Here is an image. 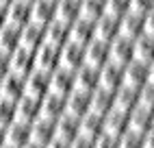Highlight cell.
Masks as SVG:
<instances>
[{"label":"cell","instance_id":"24","mask_svg":"<svg viewBox=\"0 0 154 148\" xmlns=\"http://www.w3.org/2000/svg\"><path fill=\"white\" fill-rule=\"evenodd\" d=\"M113 109V92L96 87L89 94V111H94L98 115H104Z\"/></svg>","mask_w":154,"mask_h":148},{"label":"cell","instance_id":"30","mask_svg":"<svg viewBox=\"0 0 154 148\" xmlns=\"http://www.w3.org/2000/svg\"><path fill=\"white\" fill-rule=\"evenodd\" d=\"M30 2L26 0H13L11 5H9V22L24 28L28 22H30Z\"/></svg>","mask_w":154,"mask_h":148},{"label":"cell","instance_id":"11","mask_svg":"<svg viewBox=\"0 0 154 148\" xmlns=\"http://www.w3.org/2000/svg\"><path fill=\"white\" fill-rule=\"evenodd\" d=\"M48 92H50V72L35 68L30 74H26V94L44 98Z\"/></svg>","mask_w":154,"mask_h":148},{"label":"cell","instance_id":"27","mask_svg":"<svg viewBox=\"0 0 154 148\" xmlns=\"http://www.w3.org/2000/svg\"><path fill=\"white\" fill-rule=\"evenodd\" d=\"M115 37H117V20H111L106 15H102L94 22V39L111 44Z\"/></svg>","mask_w":154,"mask_h":148},{"label":"cell","instance_id":"23","mask_svg":"<svg viewBox=\"0 0 154 148\" xmlns=\"http://www.w3.org/2000/svg\"><path fill=\"white\" fill-rule=\"evenodd\" d=\"M141 35V18L139 15H132V13H126L117 20V37L122 39H137Z\"/></svg>","mask_w":154,"mask_h":148},{"label":"cell","instance_id":"8","mask_svg":"<svg viewBox=\"0 0 154 148\" xmlns=\"http://www.w3.org/2000/svg\"><path fill=\"white\" fill-rule=\"evenodd\" d=\"M126 133V115L119 113V111H109L102 115V133L100 135H106L111 140H119L122 135Z\"/></svg>","mask_w":154,"mask_h":148},{"label":"cell","instance_id":"49","mask_svg":"<svg viewBox=\"0 0 154 148\" xmlns=\"http://www.w3.org/2000/svg\"><path fill=\"white\" fill-rule=\"evenodd\" d=\"M0 2H2V5H7V7H9V5H11V2H13V0H0Z\"/></svg>","mask_w":154,"mask_h":148},{"label":"cell","instance_id":"17","mask_svg":"<svg viewBox=\"0 0 154 148\" xmlns=\"http://www.w3.org/2000/svg\"><path fill=\"white\" fill-rule=\"evenodd\" d=\"M37 50H30L26 46H20L15 52H13V72H20V74H30L35 68H37V57H35Z\"/></svg>","mask_w":154,"mask_h":148},{"label":"cell","instance_id":"12","mask_svg":"<svg viewBox=\"0 0 154 148\" xmlns=\"http://www.w3.org/2000/svg\"><path fill=\"white\" fill-rule=\"evenodd\" d=\"M52 20H57V2L54 0H35L30 7V22L48 26Z\"/></svg>","mask_w":154,"mask_h":148},{"label":"cell","instance_id":"26","mask_svg":"<svg viewBox=\"0 0 154 148\" xmlns=\"http://www.w3.org/2000/svg\"><path fill=\"white\" fill-rule=\"evenodd\" d=\"M20 46H22V28L11 24V22L5 24L2 28H0V48L13 55Z\"/></svg>","mask_w":154,"mask_h":148},{"label":"cell","instance_id":"20","mask_svg":"<svg viewBox=\"0 0 154 148\" xmlns=\"http://www.w3.org/2000/svg\"><path fill=\"white\" fill-rule=\"evenodd\" d=\"M42 115L50 120H59L61 115H65V96H59V94H46L42 98Z\"/></svg>","mask_w":154,"mask_h":148},{"label":"cell","instance_id":"47","mask_svg":"<svg viewBox=\"0 0 154 148\" xmlns=\"http://www.w3.org/2000/svg\"><path fill=\"white\" fill-rule=\"evenodd\" d=\"M24 148H46V146H44V144H37V142H28Z\"/></svg>","mask_w":154,"mask_h":148},{"label":"cell","instance_id":"4","mask_svg":"<svg viewBox=\"0 0 154 148\" xmlns=\"http://www.w3.org/2000/svg\"><path fill=\"white\" fill-rule=\"evenodd\" d=\"M143 85H146V66L135 63V61L126 63L122 68V87H128L132 92H137Z\"/></svg>","mask_w":154,"mask_h":148},{"label":"cell","instance_id":"45","mask_svg":"<svg viewBox=\"0 0 154 148\" xmlns=\"http://www.w3.org/2000/svg\"><path fill=\"white\" fill-rule=\"evenodd\" d=\"M46 148H69V144L67 142H61V140H54V142H50Z\"/></svg>","mask_w":154,"mask_h":148},{"label":"cell","instance_id":"50","mask_svg":"<svg viewBox=\"0 0 154 148\" xmlns=\"http://www.w3.org/2000/svg\"><path fill=\"white\" fill-rule=\"evenodd\" d=\"M0 98H2V79H0Z\"/></svg>","mask_w":154,"mask_h":148},{"label":"cell","instance_id":"53","mask_svg":"<svg viewBox=\"0 0 154 148\" xmlns=\"http://www.w3.org/2000/svg\"><path fill=\"white\" fill-rule=\"evenodd\" d=\"M26 2H30V5H33V2H35V0H26Z\"/></svg>","mask_w":154,"mask_h":148},{"label":"cell","instance_id":"7","mask_svg":"<svg viewBox=\"0 0 154 148\" xmlns=\"http://www.w3.org/2000/svg\"><path fill=\"white\" fill-rule=\"evenodd\" d=\"M83 66H85V46H78L74 41H67V44L61 48V68L76 72Z\"/></svg>","mask_w":154,"mask_h":148},{"label":"cell","instance_id":"34","mask_svg":"<svg viewBox=\"0 0 154 148\" xmlns=\"http://www.w3.org/2000/svg\"><path fill=\"white\" fill-rule=\"evenodd\" d=\"M126 13H128V0H104V5H102V15L111 20H119Z\"/></svg>","mask_w":154,"mask_h":148},{"label":"cell","instance_id":"21","mask_svg":"<svg viewBox=\"0 0 154 148\" xmlns=\"http://www.w3.org/2000/svg\"><path fill=\"white\" fill-rule=\"evenodd\" d=\"M30 142V124L22 122V120H15L7 126V144L17 146V148H24Z\"/></svg>","mask_w":154,"mask_h":148},{"label":"cell","instance_id":"43","mask_svg":"<svg viewBox=\"0 0 154 148\" xmlns=\"http://www.w3.org/2000/svg\"><path fill=\"white\" fill-rule=\"evenodd\" d=\"M146 85L154 87V61H150L146 66Z\"/></svg>","mask_w":154,"mask_h":148},{"label":"cell","instance_id":"13","mask_svg":"<svg viewBox=\"0 0 154 148\" xmlns=\"http://www.w3.org/2000/svg\"><path fill=\"white\" fill-rule=\"evenodd\" d=\"M150 131V111L135 107L128 115H126V133L143 137Z\"/></svg>","mask_w":154,"mask_h":148},{"label":"cell","instance_id":"51","mask_svg":"<svg viewBox=\"0 0 154 148\" xmlns=\"http://www.w3.org/2000/svg\"><path fill=\"white\" fill-rule=\"evenodd\" d=\"M2 148H17V146H11V144H5Z\"/></svg>","mask_w":154,"mask_h":148},{"label":"cell","instance_id":"2","mask_svg":"<svg viewBox=\"0 0 154 148\" xmlns=\"http://www.w3.org/2000/svg\"><path fill=\"white\" fill-rule=\"evenodd\" d=\"M26 94V76L20 72H9L7 76H2V98L9 100H20Z\"/></svg>","mask_w":154,"mask_h":148},{"label":"cell","instance_id":"42","mask_svg":"<svg viewBox=\"0 0 154 148\" xmlns=\"http://www.w3.org/2000/svg\"><path fill=\"white\" fill-rule=\"evenodd\" d=\"M141 148H154V131H148L141 137Z\"/></svg>","mask_w":154,"mask_h":148},{"label":"cell","instance_id":"9","mask_svg":"<svg viewBox=\"0 0 154 148\" xmlns=\"http://www.w3.org/2000/svg\"><path fill=\"white\" fill-rule=\"evenodd\" d=\"M130 61H132V41L115 37L109 44V63H115V66L124 68Z\"/></svg>","mask_w":154,"mask_h":148},{"label":"cell","instance_id":"19","mask_svg":"<svg viewBox=\"0 0 154 148\" xmlns=\"http://www.w3.org/2000/svg\"><path fill=\"white\" fill-rule=\"evenodd\" d=\"M132 61L141 66H148L150 61H154V39L143 35L132 39Z\"/></svg>","mask_w":154,"mask_h":148},{"label":"cell","instance_id":"41","mask_svg":"<svg viewBox=\"0 0 154 148\" xmlns=\"http://www.w3.org/2000/svg\"><path fill=\"white\" fill-rule=\"evenodd\" d=\"M69 148H94V140H85V137H76L69 142Z\"/></svg>","mask_w":154,"mask_h":148},{"label":"cell","instance_id":"44","mask_svg":"<svg viewBox=\"0 0 154 148\" xmlns=\"http://www.w3.org/2000/svg\"><path fill=\"white\" fill-rule=\"evenodd\" d=\"M5 24H9V7L0 2V28H2Z\"/></svg>","mask_w":154,"mask_h":148},{"label":"cell","instance_id":"54","mask_svg":"<svg viewBox=\"0 0 154 148\" xmlns=\"http://www.w3.org/2000/svg\"><path fill=\"white\" fill-rule=\"evenodd\" d=\"M54 2H57V0H54Z\"/></svg>","mask_w":154,"mask_h":148},{"label":"cell","instance_id":"25","mask_svg":"<svg viewBox=\"0 0 154 148\" xmlns=\"http://www.w3.org/2000/svg\"><path fill=\"white\" fill-rule=\"evenodd\" d=\"M46 41L52 44V46L63 48L69 41V24L61 22V20H52V22L46 26Z\"/></svg>","mask_w":154,"mask_h":148},{"label":"cell","instance_id":"48","mask_svg":"<svg viewBox=\"0 0 154 148\" xmlns=\"http://www.w3.org/2000/svg\"><path fill=\"white\" fill-rule=\"evenodd\" d=\"M150 131H154V109L150 111Z\"/></svg>","mask_w":154,"mask_h":148},{"label":"cell","instance_id":"5","mask_svg":"<svg viewBox=\"0 0 154 148\" xmlns=\"http://www.w3.org/2000/svg\"><path fill=\"white\" fill-rule=\"evenodd\" d=\"M35 57H37V68L44 72H54L57 68H61V48L59 46H52L46 41L42 48H37Z\"/></svg>","mask_w":154,"mask_h":148},{"label":"cell","instance_id":"29","mask_svg":"<svg viewBox=\"0 0 154 148\" xmlns=\"http://www.w3.org/2000/svg\"><path fill=\"white\" fill-rule=\"evenodd\" d=\"M102 89L115 92L122 87V68L115 66V63H106V66L100 68V85Z\"/></svg>","mask_w":154,"mask_h":148},{"label":"cell","instance_id":"32","mask_svg":"<svg viewBox=\"0 0 154 148\" xmlns=\"http://www.w3.org/2000/svg\"><path fill=\"white\" fill-rule=\"evenodd\" d=\"M80 18V0H57V20L72 24Z\"/></svg>","mask_w":154,"mask_h":148},{"label":"cell","instance_id":"22","mask_svg":"<svg viewBox=\"0 0 154 148\" xmlns=\"http://www.w3.org/2000/svg\"><path fill=\"white\" fill-rule=\"evenodd\" d=\"M44 44H46V26L28 22L22 28V46H26L30 50H37V48H42Z\"/></svg>","mask_w":154,"mask_h":148},{"label":"cell","instance_id":"35","mask_svg":"<svg viewBox=\"0 0 154 148\" xmlns=\"http://www.w3.org/2000/svg\"><path fill=\"white\" fill-rule=\"evenodd\" d=\"M17 120V102L9 98H0V124L9 126Z\"/></svg>","mask_w":154,"mask_h":148},{"label":"cell","instance_id":"40","mask_svg":"<svg viewBox=\"0 0 154 148\" xmlns=\"http://www.w3.org/2000/svg\"><path fill=\"white\" fill-rule=\"evenodd\" d=\"M94 148H117V140H111L106 135H100L94 140Z\"/></svg>","mask_w":154,"mask_h":148},{"label":"cell","instance_id":"16","mask_svg":"<svg viewBox=\"0 0 154 148\" xmlns=\"http://www.w3.org/2000/svg\"><path fill=\"white\" fill-rule=\"evenodd\" d=\"M80 135V118H74V115H61L57 120V140L61 142H74Z\"/></svg>","mask_w":154,"mask_h":148},{"label":"cell","instance_id":"18","mask_svg":"<svg viewBox=\"0 0 154 148\" xmlns=\"http://www.w3.org/2000/svg\"><path fill=\"white\" fill-rule=\"evenodd\" d=\"M94 39V22L78 18L69 24V41H74L78 46H87Z\"/></svg>","mask_w":154,"mask_h":148},{"label":"cell","instance_id":"46","mask_svg":"<svg viewBox=\"0 0 154 148\" xmlns=\"http://www.w3.org/2000/svg\"><path fill=\"white\" fill-rule=\"evenodd\" d=\"M5 144H7V126L0 124V148H2Z\"/></svg>","mask_w":154,"mask_h":148},{"label":"cell","instance_id":"33","mask_svg":"<svg viewBox=\"0 0 154 148\" xmlns=\"http://www.w3.org/2000/svg\"><path fill=\"white\" fill-rule=\"evenodd\" d=\"M102 5L104 0H80V18L96 22L98 18H102Z\"/></svg>","mask_w":154,"mask_h":148},{"label":"cell","instance_id":"15","mask_svg":"<svg viewBox=\"0 0 154 148\" xmlns=\"http://www.w3.org/2000/svg\"><path fill=\"white\" fill-rule=\"evenodd\" d=\"M74 85H76V89H80V92L91 94V92L100 85V70L89 68V66L78 68V70L74 72Z\"/></svg>","mask_w":154,"mask_h":148},{"label":"cell","instance_id":"36","mask_svg":"<svg viewBox=\"0 0 154 148\" xmlns=\"http://www.w3.org/2000/svg\"><path fill=\"white\" fill-rule=\"evenodd\" d=\"M135 107L152 111L154 109V87L152 85H143L141 89H137V105Z\"/></svg>","mask_w":154,"mask_h":148},{"label":"cell","instance_id":"38","mask_svg":"<svg viewBox=\"0 0 154 148\" xmlns=\"http://www.w3.org/2000/svg\"><path fill=\"white\" fill-rule=\"evenodd\" d=\"M11 70H13V55L0 48V79L7 76Z\"/></svg>","mask_w":154,"mask_h":148},{"label":"cell","instance_id":"3","mask_svg":"<svg viewBox=\"0 0 154 148\" xmlns=\"http://www.w3.org/2000/svg\"><path fill=\"white\" fill-rule=\"evenodd\" d=\"M74 72L65 68H57L50 72V94H59V96H67L69 92H74Z\"/></svg>","mask_w":154,"mask_h":148},{"label":"cell","instance_id":"37","mask_svg":"<svg viewBox=\"0 0 154 148\" xmlns=\"http://www.w3.org/2000/svg\"><path fill=\"white\" fill-rule=\"evenodd\" d=\"M141 35L154 39V11H148L141 18Z\"/></svg>","mask_w":154,"mask_h":148},{"label":"cell","instance_id":"39","mask_svg":"<svg viewBox=\"0 0 154 148\" xmlns=\"http://www.w3.org/2000/svg\"><path fill=\"white\" fill-rule=\"evenodd\" d=\"M117 148H141V137L130 135V133H124L117 140Z\"/></svg>","mask_w":154,"mask_h":148},{"label":"cell","instance_id":"31","mask_svg":"<svg viewBox=\"0 0 154 148\" xmlns=\"http://www.w3.org/2000/svg\"><path fill=\"white\" fill-rule=\"evenodd\" d=\"M102 133V115L89 111L80 118V135L78 137H85V140H96Z\"/></svg>","mask_w":154,"mask_h":148},{"label":"cell","instance_id":"28","mask_svg":"<svg viewBox=\"0 0 154 148\" xmlns=\"http://www.w3.org/2000/svg\"><path fill=\"white\" fill-rule=\"evenodd\" d=\"M137 105V92H132L128 87H119L113 92V111H119L128 115Z\"/></svg>","mask_w":154,"mask_h":148},{"label":"cell","instance_id":"1","mask_svg":"<svg viewBox=\"0 0 154 148\" xmlns=\"http://www.w3.org/2000/svg\"><path fill=\"white\" fill-rule=\"evenodd\" d=\"M57 140V122L50 120V118H39L30 124V142H37V144H44L48 146L50 142Z\"/></svg>","mask_w":154,"mask_h":148},{"label":"cell","instance_id":"10","mask_svg":"<svg viewBox=\"0 0 154 148\" xmlns=\"http://www.w3.org/2000/svg\"><path fill=\"white\" fill-rule=\"evenodd\" d=\"M39 115H42V98L24 94V96L17 100V120L33 124Z\"/></svg>","mask_w":154,"mask_h":148},{"label":"cell","instance_id":"6","mask_svg":"<svg viewBox=\"0 0 154 148\" xmlns=\"http://www.w3.org/2000/svg\"><path fill=\"white\" fill-rule=\"evenodd\" d=\"M106 63H109V44L91 39L85 46V66L100 70L102 66H106Z\"/></svg>","mask_w":154,"mask_h":148},{"label":"cell","instance_id":"14","mask_svg":"<svg viewBox=\"0 0 154 148\" xmlns=\"http://www.w3.org/2000/svg\"><path fill=\"white\" fill-rule=\"evenodd\" d=\"M65 113L74 115V118H83L85 113H89V94L74 89L65 96Z\"/></svg>","mask_w":154,"mask_h":148},{"label":"cell","instance_id":"52","mask_svg":"<svg viewBox=\"0 0 154 148\" xmlns=\"http://www.w3.org/2000/svg\"><path fill=\"white\" fill-rule=\"evenodd\" d=\"M150 11H154V0H152V9H150Z\"/></svg>","mask_w":154,"mask_h":148}]
</instances>
